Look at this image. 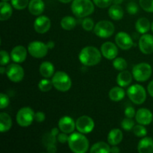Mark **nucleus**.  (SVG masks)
Returning <instances> with one entry per match:
<instances>
[{
    "mask_svg": "<svg viewBox=\"0 0 153 153\" xmlns=\"http://www.w3.org/2000/svg\"><path fill=\"white\" fill-rule=\"evenodd\" d=\"M151 29H152V32H153V22H152V25H151Z\"/></svg>",
    "mask_w": 153,
    "mask_h": 153,
    "instance_id": "6e6d98bb",
    "label": "nucleus"
},
{
    "mask_svg": "<svg viewBox=\"0 0 153 153\" xmlns=\"http://www.w3.org/2000/svg\"><path fill=\"white\" fill-rule=\"evenodd\" d=\"M51 27V20L46 16H39L34 20V28L38 34H45Z\"/></svg>",
    "mask_w": 153,
    "mask_h": 153,
    "instance_id": "4468645a",
    "label": "nucleus"
},
{
    "mask_svg": "<svg viewBox=\"0 0 153 153\" xmlns=\"http://www.w3.org/2000/svg\"><path fill=\"white\" fill-rule=\"evenodd\" d=\"M53 84H52V81L49 80L48 79L45 78L44 79H42L40 81L38 84V88L40 91L42 92H48L52 89Z\"/></svg>",
    "mask_w": 153,
    "mask_h": 153,
    "instance_id": "473e14b6",
    "label": "nucleus"
},
{
    "mask_svg": "<svg viewBox=\"0 0 153 153\" xmlns=\"http://www.w3.org/2000/svg\"><path fill=\"white\" fill-rule=\"evenodd\" d=\"M137 150L140 153L153 152V139L149 137H143L139 141Z\"/></svg>",
    "mask_w": 153,
    "mask_h": 153,
    "instance_id": "aec40b11",
    "label": "nucleus"
},
{
    "mask_svg": "<svg viewBox=\"0 0 153 153\" xmlns=\"http://www.w3.org/2000/svg\"><path fill=\"white\" fill-rule=\"evenodd\" d=\"M135 28L140 34H146L151 28L150 22L146 17L140 18L136 22Z\"/></svg>",
    "mask_w": 153,
    "mask_h": 153,
    "instance_id": "393cba45",
    "label": "nucleus"
},
{
    "mask_svg": "<svg viewBox=\"0 0 153 153\" xmlns=\"http://www.w3.org/2000/svg\"><path fill=\"white\" fill-rule=\"evenodd\" d=\"M46 151L48 152H50V153H55L57 151V147H56V145H53V146H49V147L46 148Z\"/></svg>",
    "mask_w": 153,
    "mask_h": 153,
    "instance_id": "de8ad7c7",
    "label": "nucleus"
},
{
    "mask_svg": "<svg viewBox=\"0 0 153 153\" xmlns=\"http://www.w3.org/2000/svg\"><path fill=\"white\" fill-rule=\"evenodd\" d=\"M139 4L145 11L153 13V0H140Z\"/></svg>",
    "mask_w": 153,
    "mask_h": 153,
    "instance_id": "e433bc0d",
    "label": "nucleus"
},
{
    "mask_svg": "<svg viewBox=\"0 0 153 153\" xmlns=\"http://www.w3.org/2000/svg\"><path fill=\"white\" fill-rule=\"evenodd\" d=\"M35 113L29 107H24L19 109L16 115V123L22 127H28L31 125L34 120Z\"/></svg>",
    "mask_w": 153,
    "mask_h": 153,
    "instance_id": "6e6552de",
    "label": "nucleus"
},
{
    "mask_svg": "<svg viewBox=\"0 0 153 153\" xmlns=\"http://www.w3.org/2000/svg\"><path fill=\"white\" fill-rule=\"evenodd\" d=\"M120 152V149L117 147V146H112V147H111V151L110 152L111 153H118Z\"/></svg>",
    "mask_w": 153,
    "mask_h": 153,
    "instance_id": "09e8293b",
    "label": "nucleus"
},
{
    "mask_svg": "<svg viewBox=\"0 0 153 153\" xmlns=\"http://www.w3.org/2000/svg\"><path fill=\"white\" fill-rule=\"evenodd\" d=\"M46 119V115L43 111H37L34 115V120L37 121V123H42Z\"/></svg>",
    "mask_w": 153,
    "mask_h": 153,
    "instance_id": "a18cd8bd",
    "label": "nucleus"
},
{
    "mask_svg": "<svg viewBox=\"0 0 153 153\" xmlns=\"http://www.w3.org/2000/svg\"><path fill=\"white\" fill-rule=\"evenodd\" d=\"M51 134H53L54 136H55V137H57V136L58 135V134H59V128H53L52 130H51Z\"/></svg>",
    "mask_w": 153,
    "mask_h": 153,
    "instance_id": "8fccbe9b",
    "label": "nucleus"
},
{
    "mask_svg": "<svg viewBox=\"0 0 153 153\" xmlns=\"http://www.w3.org/2000/svg\"><path fill=\"white\" fill-rule=\"evenodd\" d=\"M28 11L34 16H40L45 8L43 0H31L28 4Z\"/></svg>",
    "mask_w": 153,
    "mask_h": 153,
    "instance_id": "6ab92c4d",
    "label": "nucleus"
},
{
    "mask_svg": "<svg viewBox=\"0 0 153 153\" xmlns=\"http://www.w3.org/2000/svg\"><path fill=\"white\" fill-rule=\"evenodd\" d=\"M77 21L74 17L70 16H66L61 19V26L63 29L70 31L76 27Z\"/></svg>",
    "mask_w": 153,
    "mask_h": 153,
    "instance_id": "c85d7f7f",
    "label": "nucleus"
},
{
    "mask_svg": "<svg viewBox=\"0 0 153 153\" xmlns=\"http://www.w3.org/2000/svg\"><path fill=\"white\" fill-rule=\"evenodd\" d=\"M68 145L75 153H85L89 149V141L82 133H72L69 137Z\"/></svg>",
    "mask_w": 153,
    "mask_h": 153,
    "instance_id": "f03ea898",
    "label": "nucleus"
},
{
    "mask_svg": "<svg viewBox=\"0 0 153 153\" xmlns=\"http://www.w3.org/2000/svg\"><path fill=\"white\" fill-rule=\"evenodd\" d=\"M12 127V120L10 115L4 112L0 114V131L7 132Z\"/></svg>",
    "mask_w": 153,
    "mask_h": 153,
    "instance_id": "b1692460",
    "label": "nucleus"
},
{
    "mask_svg": "<svg viewBox=\"0 0 153 153\" xmlns=\"http://www.w3.org/2000/svg\"><path fill=\"white\" fill-rule=\"evenodd\" d=\"M95 123L94 120L89 116L79 117L76 121V128L79 132L82 134H88L94 130Z\"/></svg>",
    "mask_w": 153,
    "mask_h": 153,
    "instance_id": "9d476101",
    "label": "nucleus"
},
{
    "mask_svg": "<svg viewBox=\"0 0 153 153\" xmlns=\"http://www.w3.org/2000/svg\"><path fill=\"white\" fill-rule=\"evenodd\" d=\"M127 64L126 61L123 58H115L113 61V67L116 69L117 70L119 71H123L125 70L127 68Z\"/></svg>",
    "mask_w": 153,
    "mask_h": 153,
    "instance_id": "2f4dec72",
    "label": "nucleus"
},
{
    "mask_svg": "<svg viewBox=\"0 0 153 153\" xmlns=\"http://www.w3.org/2000/svg\"><path fill=\"white\" fill-rule=\"evenodd\" d=\"M58 128L62 132L71 134L76 128V122L70 117H62L58 121Z\"/></svg>",
    "mask_w": 153,
    "mask_h": 153,
    "instance_id": "f3484780",
    "label": "nucleus"
},
{
    "mask_svg": "<svg viewBox=\"0 0 153 153\" xmlns=\"http://www.w3.org/2000/svg\"><path fill=\"white\" fill-rule=\"evenodd\" d=\"M54 88L61 92H66L72 86V80L68 74L63 71H58L54 74L52 79Z\"/></svg>",
    "mask_w": 153,
    "mask_h": 153,
    "instance_id": "20e7f679",
    "label": "nucleus"
},
{
    "mask_svg": "<svg viewBox=\"0 0 153 153\" xmlns=\"http://www.w3.org/2000/svg\"><path fill=\"white\" fill-rule=\"evenodd\" d=\"M48 48L46 43L40 41H33L28 44V52L32 57L35 58H42L48 53Z\"/></svg>",
    "mask_w": 153,
    "mask_h": 153,
    "instance_id": "1a4fd4ad",
    "label": "nucleus"
},
{
    "mask_svg": "<svg viewBox=\"0 0 153 153\" xmlns=\"http://www.w3.org/2000/svg\"><path fill=\"white\" fill-rule=\"evenodd\" d=\"M152 67L147 63H140L133 67L132 75L137 82H143L147 81L152 76Z\"/></svg>",
    "mask_w": 153,
    "mask_h": 153,
    "instance_id": "423d86ee",
    "label": "nucleus"
},
{
    "mask_svg": "<svg viewBox=\"0 0 153 153\" xmlns=\"http://www.w3.org/2000/svg\"><path fill=\"white\" fill-rule=\"evenodd\" d=\"M111 151V147L105 142L100 141L95 143L91 148V153H109Z\"/></svg>",
    "mask_w": 153,
    "mask_h": 153,
    "instance_id": "c756f323",
    "label": "nucleus"
},
{
    "mask_svg": "<svg viewBox=\"0 0 153 153\" xmlns=\"http://www.w3.org/2000/svg\"><path fill=\"white\" fill-rule=\"evenodd\" d=\"M10 103V100L7 95H6L4 93H1L0 94V108L4 109L8 106Z\"/></svg>",
    "mask_w": 153,
    "mask_h": 153,
    "instance_id": "ea45409f",
    "label": "nucleus"
},
{
    "mask_svg": "<svg viewBox=\"0 0 153 153\" xmlns=\"http://www.w3.org/2000/svg\"><path fill=\"white\" fill-rule=\"evenodd\" d=\"M147 91L149 95L153 97V80L151 81L147 86Z\"/></svg>",
    "mask_w": 153,
    "mask_h": 153,
    "instance_id": "49530a36",
    "label": "nucleus"
},
{
    "mask_svg": "<svg viewBox=\"0 0 153 153\" xmlns=\"http://www.w3.org/2000/svg\"><path fill=\"white\" fill-rule=\"evenodd\" d=\"M82 28H84V29L85 30V31H91V30H93L94 28V20H93L91 18H89V17H86L85 18V19H83V21H82Z\"/></svg>",
    "mask_w": 153,
    "mask_h": 153,
    "instance_id": "4c0bfd02",
    "label": "nucleus"
},
{
    "mask_svg": "<svg viewBox=\"0 0 153 153\" xmlns=\"http://www.w3.org/2000/svg\"><path fill=\"white\" fill-rule=\"evenodd\" d=\"M29 4V0H11V4L16 10H23Z\"/></svg>",
    "mask_w": 153,
    "mask_h": 153,
    "instance_id": "f704fd0d",
    "label": "nucleus"
},
{
    "mask_svg": "<svg viewBox=\"0 0 153 153\" xmlns=\"http://www.w3.org/2000/svg\"><path fill=\"white\" fill-rule=\"evenodd\" d=\"M102 55L108 60H114L118 55V48L112 42H105L101 46Z\"/></svg>",
    "mask_w": 153,
    "mask_h": 153,
    "instance_id": "2eb2a0df",
    "label": "nucleus"
},
{
    "mask_svg": "<svg viewBox=\"0 0 153 153\" xmlns=\"http://www.w3.org/2000/svg\"><path fill=\"white\" fill-rule=\"evenodd\" d=\"M0 55H1V61H0V64L1 66H5L6 64H7L10 61V55H9V54L7 53L6 51L1 50L0 52Z\"/></svg>",
    "mask_w": 153,
    "mask_h": 153,
    "instance_id": "79ce46f5",
    "label": "nucleus"
},
{
    "mask_svg": "<svg viewBox=\"0 0 153 153\" xmlns=\"http://www.w3.org/2000/svg\"><path fill=\"white\" fill-rule=\"evenodd\" d=\"M135 120L137 123L143 126L149 125L153 120V114L150 110L147 108H140L135 114Z\"/></svg>",
    "mask_w": 153,
    "mask_h": 153,
    "instance_id": "dca6fc26",
    "label": "nucleus"
},
{
    "mask_svg": "<svg viewBox=\"0 0 153 153\" xmlns=\"http://www.w3.org/2000/svg\"><path fill=\"white\" fill-rule=\"evenodd\" d=\"M123 138V134L122 131L119 128L111 129L108 135V141L111 146H117L121 143Z\"/></svg>",
    "mask_w": 153,
    "mask_h": 153,
    "instance_id": "412c9836",
    "label": "nucleus"
},
{
    "mask_svg": "<svg viewBox=\"0 0 153 153\" xmlns=\"http://www.w3.org/2000/svg\"><path fill=\"white\" fill-rule=\"evenodd\" d=\"M93 1L100 8H106L113 3V0H93Z\"/></svg>",
    "mask_w": 153,
    "mask_h": 153,
    "instance_id": "58836bf2",
    "label": "nucleus"
},
{
    "mask_svg": "<svg viewBox=\"0 0 153 153\" xmlns=\"http://www.w3.org/2000/svg\"><path fill=\"white\" fill-rule=\"evenodd\" d=\"M125 91L122 88V87H114L111 88L109 91V98L111 101L120 102L125 97Z\"/></svg>",
    "mask_w": 153,
    "mask_h": 153,
    "instance_id": "bb28decb",
    "label": "nucleus"
},
{
    "mask_svg": "<svg viewBox=\"0 0 153 153\" xmlns=\"http://www.w3.org/2000/svg\"><path fill=\"white\" fill-rule=\"evenodd\" d=\"M57 141H58L57 140V137L51 134V132L46 133L43 137V143L46 148L53 146V145H56Z\"/></svg>",
    "mask_w": 153,
    "mask_h": 153,
    "instance_id": "7c9ffc66",
    "label": "nucleus"
},
{
    "mask_svg": "<svg viewBox=\"0 0 153 153\" xmlns=\"http://www.w3.org/2000/svg\"><path fill=\"white\" fill-rule=\"evenodd\" d=\"M69 137H70V136L67 135V134H66V133H59L58 135L57 136V140L61 143H68Z\"/></svg>",
    "mask_w": 153,
    "mask_h": 153,
    "instance_id": "c03bdc74",
    "label": "nucleus"
},
{
    "mask_svg": "<svg viewBox=\"0 0 153 153\" xmlns=\"http://www.w3.org/2000/svg\"><path fill=\"white\" fill-rule=\"evenodd\" d=\"M40 75L46 79L52 77L55 74V67L49 61H44L42 63L39 67Z\"/></svg>",
    "mask_w": 153,
    "mask_h": 153,
    "instance_id": "5701e85b",
    "label": "nucleus"
},
{
    "mask_svg": "<svg viewBox=\"0 0 153 153\" xmlns=\"http://www.w3.org/2000/svg\"><path fill=\"white\" fill-rule=\"evenodd\" d=\"M9 1V0H1V1Z\"/></svg>",
    "mask_w": 153,
    "mask_h": 153,
    "instance_id": "4d7b16f0",
    "label": "nucleus"
},
{
    "mask_svg": "<svg viewBox=\"0 0 153 153\" xmlns=\"http://www.w3.org/2000/svg\"><path fill=\"white\" fill-rule=\"evenodd\" d=\"M6 75L11 82L17 83L20 82L23 79L25 73L23 68L19 64H18V63H16V64H10L7 67Z\"/></svg>",
    "mask_w": 153,
    "mask_h": 153,
    "instance_id": "9b49d317",
    "label": "nucleus"
},
{
    "mask_svg": "<svg viewBox=\"0 0 153 153\" xmlns=\"http://www.w3.org/2000/svg\"><path fill=\"white\" fill-rule=\"evenodd\" d=\"M127 95L129 100L136 105H141L146 101V92L142 85H133L127 90Z\"/></svg>",
    "mask_w": 153,
    "mask_h": 153,
    "instance_id": "39448f33",
    "label": "nucleus"
},
{
    "mask_svg": "<svg viewBox=\"0 0 153 153\" xmlns=\"http://www.w3.org/2000/svg\"><path fill=\"white\" fill-rule=\"evenodd\" d=\"M139 48L142 53L150 55L153 53V36L149 34H143L139 40Z\"/></svg>",
    "mask_w": 153,
    "mask_h": 153,
    "instance_id": "ddd939ff",
    "label": "nucleus"
},
{
    "mask_svg": "<svg viewBox=\"0 0 153 153\" xmlns=\"http://www.w3.org/2000/svg\"><path fill=\"white\" fill-rule=\"evenodd\" d=\"M126 8H127V11H128V13L131 15L136 14L139 10L138 5L137 4V3L134 2V1H131V2L128 3Z\"/></svg>",
    "mask_w": 153,
    "mask_h": 153,
    "instance_id": "a19ab883",
    "label": "nucleus"
},
{
    "mask_svg": "<svg viewBox=\"0 0 153 153\" xmlns=\"http://www.w3.org/2000/svg\"><path fill=\"white\" fill-rule=\"evenodd\" d=\"M132 130L134 135L137 137H146V135L147 134L146 128H145L144 126L141 125V124H138V125L134 126Z\"/></svg>",
    "mask_w": 153,
    "mask_h": 153,
    "instance_id": "72a5a7b5",
    "label": "nucleus"
},
{
    "mask_svg": "<svg viewBox=\"0 0 153 153\" xmlns=\"http://www.w3.org/2000/svg\"><path fill=\"white\" fill-rule=\"evenodd\" d=\"M46 45H47L49 49H52L55 47V43H54L53 41H49L46 43Z\"/></svg>",
    "mask_w": 153,
    "mask_h": 153,
    "instance_id": "3c124183",
    "label": "nucleus"
},
{
    "mask_svg": "<svg viewBox=\"0 0 153 153\" xmlns=\"http://www.w3.org/2000/svg\"><path fill=\"white\" fill-rule=\"evenodd\" d=\"M108 15L114 20H120L124 16L123 7L120 4H112L108 10Z\"/></svg>",
    "mask_w": 153,
    "mask_h": 153,
    "instance_id": "a878e982",
    "label": "nucleus"
},
{
    "mask_svg": "<svg viewBox=\"0 0 153 153\" xmlns=\"http://www.w3.org/2000/svg\"><path fill=\"white\" fill-rule=\"evenodd\" d=\"M135 124H134V121L133 120L132 118L126 117L123 120L122 123H121V127L127 131L132 130Z\"/></svg>",
    "mask_w": 153,
    "mask_h": 153,
    "instance_id": "c9c22d12",
    "label": "nucleus"
},
{
    "mask_svg": "<svg viewBox=\"0 0 153 153\" xmlns=\"http://www.w3.org/2000/svg\"><path fill=\"white\" fill-rule=\"evenodd\" d=\"M132 76L133 75H131V73L127 70L120 71L117 77V83L122 88L128 86L132 82Z\"/></svg>",
    "mask_w": 153,
    "mask_h": 153,
    "instance_id": "4be33fe9",
    "label": "nucleus"
},
{
    "mask_svg": "<svg viewBox=\"0 0 153 153\" xmlns=\"http://www.w3.org/2000/svg\"><path fill=\"white\" fill-rule=\"evenodd\" d=\"M71 10L77 17H87L94 11V3L91 0H73Z\"/></svg>",
    "mask_w": 153,
    "mask_h": 153,
    "instance_id": "7ed1b4c3",
    "label": "nucleus"
},
{
    "mask_svg": "<svg viewBox=\"0 0 153 153\" xmlns=\"http://www.w3.org/2000/svg\"><path fill=\"white\" fill-rule=\"evenodd\" d=\"M152 123H153V120H152Z\"/></svg>",
    "mask_w": 153,
    "mask_h": 153,
    "instance_id": "13d9d810",
    "label": "nucleus"
},
{
    "mask_svg": "<svg viewBox=\"0 0 153 153\" xmlns=\"http://www.w3.org/2000/svg\"><path fill=\"white\" fill-rule=\"evenodd\" d=\"M27 57V50L23 46H16L10 52V58L15 63H22Z\"/></svg>",
    "mask_w": 153,
    "mask_h": 153,
    "instance_id": "a211bd4d",
    "label": "nucleus"
},
{
    "mask_svg": "<svg viewBox=\"0 0 153 153\" xmlns=\"http://www.w3.org/2000/svg\"><path fill=\"white\" fill-rule=\"evenodd\" d=\"M125 114L126 117H129V118H133L135 117V114H136V111L134 110V108L131 106H128L125 109Z\"/></svg>",
    "mask_w": 153,
    "mask_h": 153,
    "instance_id": "37998d69",
    "label": "nucleus"
},
{
    "mask_svg": "<svg viewBox=\"0 0 153 153\" xmlns=\"http://www.w3.org/2000/svg\"><path fill=\"white\" fill-rule=\"evenodd\" d=\"M0 20L4 21L8 19L13 13L12 7L7 1H1L0 3Z\"/></svg>",
    "mask_w": 153,
    "mask_h": 153,
    "instance_id": "cd10ccee",
    "label": "nucleus"
},
{
    "mask_svg": "<svg viewBox=\"0 0 153 153\" xmlns=\"http://www.w3.org/2000/svg\"><path fill=\"white\" fill-rule=\"evenodd\" d=\"M115 42L118 47L123 50H128L134 45L133 40L128 34L124 31L118 32L115 36Z\"/></svg>",
    "mask_w": 153,
    "mask_h": 153,
    "instance_id": "f8f14e48",
    "label": "nucleus"
},
{
    "mask_svg": "<svg viewBox=\"0 0 153 153\" xmlns=\"http://www.w3.org/2000/svg\"><path fill=\"white\" fill-rule=\"evenodd\" d=\"M79 58L83 65L92 67L100 64L102 59V52L94 46H86L81 50Z\"/></svg>",
    "mask_w": 153,
    "mask_h": 153,
    "instance_id": "f257e3e1",
    "label": "nucleus"
},
{
    "mask_svg": "<svg viewBox=\"0 0 153 153\" xmlns=\"http://www.w3.org/2000/svg\"><path fill=\"white\" fill-rule=\"evenodd\" d=\"M123 0H113V3L115 4H122Z\"/></svg>",
    "mask_w": 153,
    "mask_h": 153,
    "instance_id": "864d4df0",
    "label": "nucleus"
},
{
    "mask_svg": "<svg viewBox=\"0 0 153 153\" xmlns=\"http://www.w3.org/2000/svg\"><path fill=\"white\" fill-rule=\"evenodd\" d=\"M115 28L114 24L108 20H102L97 22L94 26V34L101 38H108L113 35Z\"/></svg>",
    "mask_w": 153,
    "mask_h": 153,
    "instance_id": "0eeeda50",
    "label": "nucleus"
},
{
    "mask_svg": "<svg viewBox=\"0 0 153 153\" xmlns=\"http://www.w3.org/2000/svg\"><path fill=\"white\" fill-rule=\"evenodd\" d=\"M59 1H61V2L62 3H69L70 2V1H72L73 0H58Z\"/></svg>",
    "mask_w": 153,
    "mask_h": 153,
    "instance_id": "5fc2aeb1",
    "label": "nucleus"
},
{
    "mask_svg": "<svg viewBox=\"0 0 153 153\" xmlns=\"http://www.w3.org/2000/svg\"><path fill=\"white\" fill-rule=\"evenodd\" d=\"M4 73H6V69L4 68V66H1V67H0V73H1V75H3Z\"/></svg>",
    "mask_w": 153,
    "mask_h": 153,
    "instance_id": "603ef678",
    "label": "nucleus"
}]
</instances>
